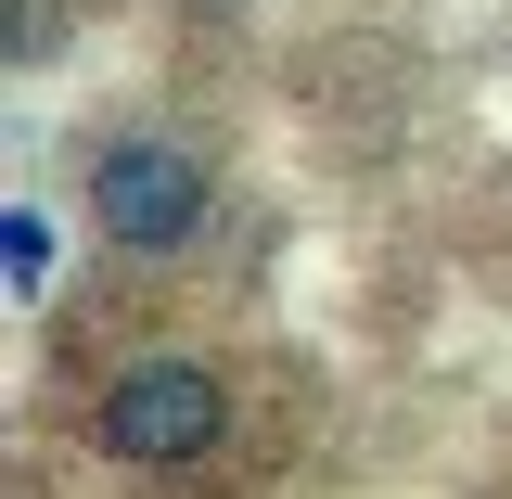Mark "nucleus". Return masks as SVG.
I'll return each mask as SVG.
<instances>
[{
	"label": "nucleus",
	"mask_w": 512,
	"mask_h": 499,
	"mask_svg": "<svg viewBox=\"0 0 512 499\" xmlns=\"http://www.w3.org/2000/svg\"><path fill=\"white\" fill-rule=\"evenodd\" d=\"M218 423H231V384L205 359H128L103 384V448L116 461H192V448H218Z\"/></svg>",
	"instance_id": "1"
},
{
	"label": "nucleus",
	"mask_w": 512,
	"mask_h": 499,
	"mask_svg": "<svg viewBox=\"0 0 512 499\" xmlns=\"http://www.w3.org/2000/svg\"><path fill=\"white\" fill-rule=\"evenodd\" d=\"M0 282H13V295L52 282V218H39V205H0Z\"/></svg>",
	"instance_id": "3"
},
{
	"label": "nucleus",
	"mask_w": 512,
	"mask_h": 499,
	"mask_svg": "<svg viewBox=\"0 0 512 499\" xmlns=\"http://www.w3.org/2000/svg\"><path fill=\"white\" fill-rule=\"evenodd\" d=\"M90 218H103L128 256H167V244L205 231V167H192L180 141H116V154L90 167Z\"/></svg>",
	"instance_id": "2"
}]
</instances>
